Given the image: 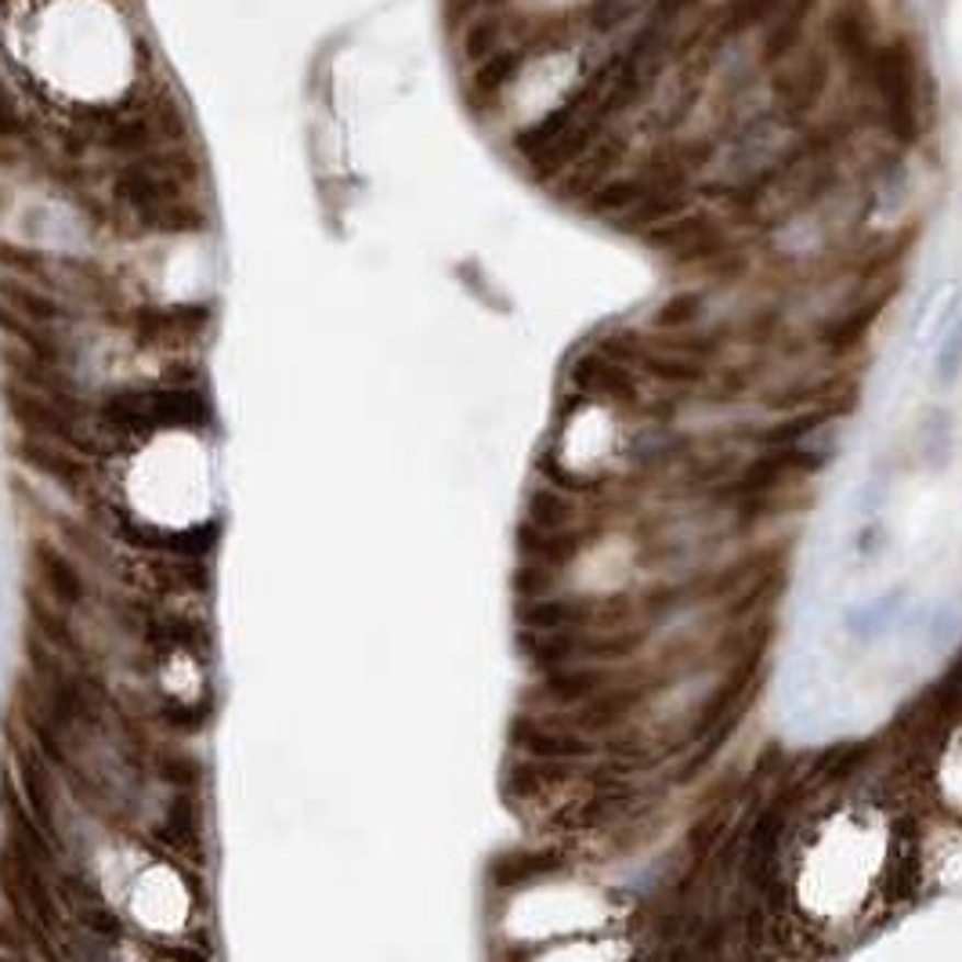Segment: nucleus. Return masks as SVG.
<instances>
[{"label":"nucleus","instance_id":"f257e3e1","mask_svg":"<svg viewBox=\"0 0 962 962\" xmlns=\"http://www.w3.org/2000/svg\"><path fill=\"white\" fill-rule=\"evenodd\" d=\"M844 88L894 149H919L927 138V66L908 30H886L864 69Z\"/></svg>","mask_w":962,"mask_h":962},{"label":"nucleus","instance_id":"f03ea898","mask_svg":"<svg viewBox=\"0 0 962 962\" xmlns=\"http://www.w3.org/2000/svg\"><path fill=\"white\" fill-rule=\"evenodd\" d=\"M94 417L138 453L160 434L217 431V401L206 381H109L94 392Z\"/></svg>","mask_w":962,"mask_h":962},{"label":"nucleus","instance_id":"7ed1b4c3","mask_svg":"<svg viewBox=\"0 0 962 962\" xmlns=\"http://www.w3.org/2000/svg\"><path fill=\"white\" fill-rule=\"evenodd\" d=\"M217 308L214 297H189V301H134L127 308L105 315L102 330L116 333L145 359H170V355H200L217 333Z\"/></svg>","mask_w":962,"mask_h":962},{"label":"nucleus","instance_id":"20e7f679","mask_svg":"<svg viewBox=\"0 0 962 962\" xmlns=\"http://www.w3.org/2000/svg\"><path fill=\"white\" fill-rule=\"evenodd\" d=\"M4 727H8V763H11V771H15V782H19L22 796H26V803H30L36 825H41V829L52 836V844L72 861L69 818L63 811V785H58V771L44 760V752L33 746L26 727H22L11 713H8Z\"/></svg>","mask_w":962,"mask_h":962},{"label":"nucleus","instance_id":"39448f33","mask_svg":"<svg viewBox=\"0 0 962 962\" xmlns=\"http://www.w3.org/2000/svg\"><path fill=\"white\" fill-rule=\"evenodd\" d=\"M30 562V582L41 593H47L58 608L72 615H88L102 604V582L94 571L80 562L77 554L66 551L52 532H36L26 551Z\"/></svg>","mask_w":962,"mask_h":962},{"label":"nucleus","instance_id":"423d86ee","mask_svg":"<svg viewBox=\"0 0 962 962\" xmlns=\"http://www.w3.org/2000/svg\"><path fill=\"white\" fill-rule=\"evenodd\" d=\"M206 793H174L167 796L149 825L152 847H160L174 864H185L192 872H206L214 861L211 818H206Z\"/></svg>","mask_w":962,"mask_h":962},{"label":"nucleus","instance_id":"0eeeda50","mask_svg":"<svg viewBox=\"0 0 962 962\" xmlns=\"http://www.w3.org/2000/svg\"><path fill=\"white\" fill-rule=\"evenodd\" d=\"M0 304H8L11 312L26 315V319H33V322H47V326L94 322V319H88V312H80V304H72L66 294H58V290H47L41 283H26V279L4 275V272H0Z\"/></svg>","mask_w":962,"mask_h":962},{"label":"nucleus","instance_id":"6e6552de","mask_svg":"<svg viewBox=\"0 0 962 962\" xmlns=\"http://www.w3.org/2000/svg\"><path fill=\"white\" fill-rule=\"evenodd\" d=\"M145 767H149L152 782L174 789V793H206V785H211V767L181 738L152 735L149 752H145Z\"/></svg>","mask_w":962,"mask_h":962},{"label":"nucleus","instance_id":"1a4fd4ad","mask_svg":"<svg viewBox=\"0 0 962 962\" xmlns=\"http://www.w3.org/2000/svg\"><path fill=\"white\" fill-rule=\"evenodd\" d=\"M44 134L41 120L33 116V109L19 99L15 91H0V142L15 145H33Z\"/></svg>","mask_w":962,"mask_h":962},{"label":"nucleus","instance_id":"9d476101","mask_svg":"<svg viewBox=\"0 0 962 962\" xmlns=\"http://www.w3.org/2000/svg\"><path fill=\"white\" fill-rule=\"evenodd\" d=\"M962 373V322H955L952 330L944 333V340L933 351V376L941 387H952Z\"/></svg>","mask_w":962,"mask_h":962},{"label":"nucleus","instance_id":"9b49d317","mask_svg":"<svg viewBox=\"0 0 962 962\" xmlns=\"http://www.w3.org/2000/svg\"><path fill=\"white\" fill-rule=\"evenodd\" d=\"M0 952H11V955H30L33 959V941H30V930L22 927V919L15 916V912L0 908Z\"/></svg>","mask_w":962,"mask_h":962},{"label":"nucleus","instance_id":"f8f14e48","mask_svg":"<svg viewBox=\"0 0 962 962\" xmlns=\"http://www.w3.org/2000/svg\"><path fill=\"white\" fill-rule=\"evenodd\" d=\"M0 962H36L30 955H11V952H0Z\"/></svg>","mask_w":962,"mask_h":962}]
</instances>
